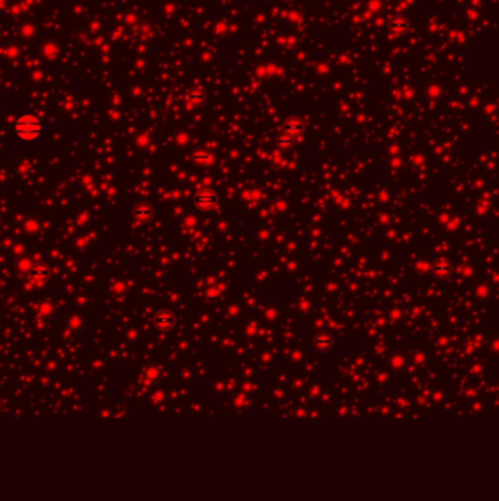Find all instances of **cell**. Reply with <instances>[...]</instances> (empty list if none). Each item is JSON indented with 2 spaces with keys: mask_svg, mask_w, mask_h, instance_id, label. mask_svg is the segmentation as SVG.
Instances as JSON below:
<instances>
[{
  "mask_svg": "<svg viewBox=\"0 0 499 501\" xmlns=\"http://www.w3.org/2000/svg\"><path fill=\"white\" fill-rule=\"evenodd\" d=\"M15 129V135L18 139L25 141V142H31L35 141L41 136V133L44 131V126L41 123V120L32 114H22L15 120L13 125Z\"/></svg>",
  "mask_w": 499,
  "mask_h": 501,
  "instance_id": "obj_1",
  "label": "cell"
},
{
  "mask_svg": "<svg viewBox=\"0 0 499 501\" xmlns=\"http://www.w3.org/2000/svg\"><path fill=\"white\" fill-rule=\"evenodd\" d=\"M193 204L201 208V210H212L218 205V195L211 191V189H202V191H198L193 198H192Z\"/></svg>",
  "mask_w": 499,
  "mask_h": 501,
  "instance_id": "obj_2",
  "label": "cell"
},
{
  "mask_svg": "<svg viewBox=\"0 0 499 501\" xmlns=\"http://www.w3.org/2000/svg\"><path fill=\"white\" fill-rule=\"evenodd\" d=\"M154 324L160 331L168 333L176 325V315L168 309H160L154 314Z\"/></svg>",
  "mask_w": 499,
  "mask_h": 501,
  "instance_id": "obj_3",
  "label": "cell"
},
{
  "mask_svg": "<svg viewBox=\"0 0 499 501\" xmlns=\"http://www.w3.org/2000/svg\"><path fill=\"white\" fill-rule=\"evenodd\" d=\"M29 277L35 282V283H43L50 277V270L46 264L43 263H34L29 268Z\"/></svg>",
  "mask_w": 499,
  "mask_h": 501,
  "instance_id": "obj_4",
  "label": "cell"
},
{
  "mask_svg": "<svg viewBox=\"0 0 499 501\" xmlns=\"http://www.w3.org/2000/svg\"><path fill=\"white\" fill-rule=\"evenodd\" d=\"M133 215L139 221H150L154 217V208L150 204H147V202H141V204L135 205Z\"/></svg>",
  "mask_w": 499,
  "mask_h": 501,
  "instance_id": "obj_5",
  "label": "cell"
},
{
  "mask_svg": "<svg viewBox=\"0 0 499 501\" xmlns=\"http://www.w3.org/2000/svg\"><path fill=\"white\" fill-rule=\"evenodd\" d=\"M314 344L319 350H330L333 347V344H334V337H333V334H330L327 331L325 333H319V334H316L315 339H314Z\"/></svg>",
  "mask_w": 499,
  "mask_h": 501,
  "instance_id": "obj_6",
  "label": "cell"
},
{
  "mask_svg": "<svg viewBox=\"0 0 499 501\" xmlns=\"http://www.w3.org/2000/svg\"><path fill=\"white\" fill-rule=\"evenodd\" d=\"M432 271L438 277H448L452 273V265L447 261H436L432 265Z\"/></svg>",
  "mask_w": 499,
  "mask_h": 501,
  "instance_id": "obj_7",
  "label": "cell"
},
{
  "mask_svg": "<svg viewBox=\"0 0 499 501\" xmlns=\"http://www.w3.org/2000/svg\"><path fill=\"white\" fill-rule=\"evenodd\" d=\"M286 131L289 132V133H299V132L302 131V123H299V122H293V120H290V122H287L286 123Z\"/></svg>",
  "mask_w": 499,
  "mask_h": 501,
  "instance_id": "obj_8",
  "label": "cell"
},
{
  "mask_svg": "<svg viewBox=\"0 0 499 501\" xmlns=\"http://www.w3.org/2000/svg\"><path fill=\"white\" fill-rule=\"evenodd\" d=\"M193 160L199 161V163H210L212 160V156L207 154V153H196V154H193Z\"/></svg>",
  "mask_w": 499,
  "mask_h": 501,
  "instance_id": "obj_9",
  "label": "cell"
},
{
  "mask_svg": "<svg viewBox=\"0 0 499 501\" xmlns=\"http://www.w3.org/2000/svg\"><path fill=\"white\" fill-rule=\"evenodd\" d=\"M38 312L43 314V315L50 314V312H52V305H50L49 302H41V303L38 305Z\"/></svg>",
  "mask_w": 499,
  "mask_h": 501,
  "instance_id": "obj_10",
  "label": "cell"
},
{
  "mask_svg": "<svg viewBox=\"0 0 499 501\" xmlns=\"http://www.w3.org/2000/svg\"><path fill=\"white\" fill-rule=\"evenodd\" d=\"M278 144H280L281 147H290V145L293 144V138H290L287 135H283V136L278 138Z\"/></svg>",
  "mask_w": 499,
  "mask_h": 501,
  "instance_id": "obj_11",
  "label": "cell"
},
{
  "mask_svg": "<svg viewBox=\"0 0 499 501\" xmlns=\"http://www.w3.org/2000/svg\"><path fill=\"white\" fill-rule=\"evenodd\" d=\"M18 265L24 270L25 268L26 271H29V268H31V265L32 264H29V260H26V258H22V260H19V263H18Z\"/></svg>",
  "mask_w": 499,
  "mask_h": 501,
  "instance_id": "obj_12",
  "label": "cell"
},
{
  "mask_svg": "<svg viewBox=\"0 0 499 501\" xmlns=\"http://www.w3.org/2000/svg\"><path fill=\"white\" fill-rule=\"evenodd\" d=\"M0 409H1V401H0Z\"/></svg>",
  "mask_w": 499,
  "mask_h": 501,
  "instance_id": "obj_13",
  "label": "cell"
}]
</instances>
